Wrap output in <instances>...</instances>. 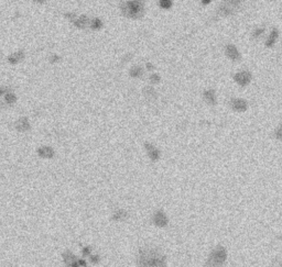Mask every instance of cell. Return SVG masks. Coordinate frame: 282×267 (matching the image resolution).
I'll return each mask as SVG.
<instances>
[{"label":"cell","mask_w":282,"mask_h":267,"mask_svg":"<svg viewBox=\"0 0 282 267\" xmlns=\"http://www.w3.org/2000/svg\"><path fill=\"white\" fill-rule=\"evenodd\" d=\"M138 267H167V258L156 247H142L137 255Z\"/></svg>","instance_id":"1"},{"label":"cell","mask_w":282,"mask_h":267,"mask_svg":"<svg viewBox=\"0 0 282 267\" xmlns=\"http://www.w3.org/2000/svg\"><path fill=\"white\" fill-rule=\"evenodd\" d=\"M226 260H227V251L225 247L218 245L209 254L206 260V267H221Z\"/></svg>","instance_id":"2"},{"label":"cell","mask_w":282,"mask_h":267,"mask_svg":"<svg viewBox=\"0 0 282 267\" xmlns=\"http://www.w3.org/2000/svg\"><path fill=\"white\" fill-rule=\"evenodd\" d=\"M242 0H223L219 6L218 14L221 16H231L238 10Z\"/></svg>","instance_id":"3"},{"label":"cell","mask_w":282,"mask_h":267,"mask_svg":"<svg viewBox=\"0 0 282 267\" xmlns=\"http://www.w3.org/2000/svg\"><path fill=\"white\" fill-rule=\"evenodd\" d=\"M234 79L238 85H240V86L244 87V86H247L250 83V80H251V74L246 71H239L237 74H235Z\"/></svg>","instance_id":"4"},{"label":"cell","mask_w":282,"mask_h":267,"mask_svg":"<svg viewBox=\"0 0 282 267\" xmlns=\"http://www.w3.org/2000/svg\"><path fill=\"white\" fill-rule=\"evenodd\" d=\"M152 220H153V223L156 224V227H160V228L165 227L168 224V222H169V219H168L167 214H165L163 211H161V210L156 211V212L153 214Z\"/></svg>","instance_id":"5"},{"label":"cell","mask_w":282,"mask_h":267,"mask_svg":"<svg viewBox=\"0 0 282 267\" xmlns=\"http://www.w3.org/2000/svg\"><path fill=\"white\" fill-rule=\"evenodd\" d=\"M230 107L233 110L238 112H244L248 108V103L246 100L240 98H233L230 100Z\"/></svg>","instance_id":"6"},{"label":"cell","mask_w":282,"mask_h":267,"mask_svg":"<svg viewBox=\"0 0 282 267\" xmlns=\"http://www.w3.org/2000/svg\"><path fill=\"white\" fill-rule=\"evenodd\" d=\"M63 257H64V262L67 267H81L78 260H76V257L74 256V254L72 253V252L64 253L63 254Z\"/></svg>","instance_id":"7"},{"label":"cell","mask_w":282,"mask_h":267,"mask_svg":"<svg viewBox=\"0 0 282 267\" xmlns=\"http://www.w3.org/2000/svg\"><path fill=\"white\" fill-rule=\"evenodd\" d=\"M225 52H226L227 57L230 58L231 61H238L240 58V54H239L237 48L235 45H233V44H228L227 46H226Z\"/></svg>","instance_id":"8"},{"label":"cell","mask_w":282,"mask_h":267,"mask_svg":"<svg viewBox=\"0 0 282 267\" xmlns=\"http://www.w3.org/2000/svg\"><path fill=\"white\" fill-rule=\"evenodd\" d=\"M203 97H204L205 101L207 102L208 105L214 106L215 103H216V95H215V91L213 89L205 90L204 94H203Z\"/></svg>","instance_id":"9"},{"label":"cell","mask_w":282,"mask_h":267,"mask_svg":"<svg viewBox=\"0 0 282 267\" xmlns=\"http://www.w3.org/2000/svg\"><path fill=\"white\" fill-rule=\"evenodd\" d=\"M278 36H279L278 30H277V29H272L271 33L269 34L268 39H267V41H266V46H267V48H272V46L275 45Z\"/></svg>","instance_id":"10"},{"label":"cell","mask_w":282,"mask_h":267,"mask_svg":"<svg viewBox=\"0 0 282 267\" xmlns=\"http://www.w3.org/2000/svg\"><path fill=\"white\" fill-rule=\"evenodd\" d=\"M127 216H128V212H127L126 210L119 209V210H117L114 214H112V220H115V221H117V222H120V221L126 220Z\"/></svg>","instance_id":"11"},{"label":"cell","mask_w":282,"mask_h":267,"mask_svg":"<svg viewBox=\"0 0 282 267\" xmlns=\"http://www.w3.org/2000/svg\"><path fill=\"white\" fill-rule=\"evenodd\" d=\"M146 147H147V151H148V154H149V156H150V158L152 159V161H156V159L159 158L160 152L156 149V147H154V146L147 144Z\"/></svg>","instance_id":"12"},{"label":"cell","mask_w":282,"mask_h":267,"mask_svg":"<svg viewBox=\"0 0 282 267\" xmlns=\"http://www.w3.org/2000/svg\"><path fill=\"white\" fill-rule=\"evenodd\" d=\"M39 153H40V155L43 156V157H52V155H53V151H52L51 149H49V147H42V149L39 151Z\"/></svg>","instance_id":"13"},{"label":"cell","mask_w":282,"mask_h":267,"mask_svg":"<svg viewBox=\"0 0 282 267\" xmlns=\"http://www.w3.org/2000/svg\"><path fill=\"white\" fill-rule=\"evenodd\" d=\"M263 32H265V29H263V28H258V29H256V30L252 32V37H254V39H257V37L260 36Z\"/></svg>","instance_id":"14"},{"label":"cell","mask_w":282,"mask_h":267,"mask_svg":"<svg viewBox=\"0 0 282 267\" xmlns=\"http://www.w3.org/2000/svg\"><path fill=\"white\" fill-rule=\"evenodd\" d=\"M160 4H161V7H162V8H164V9H168V8L171 7L172 1H171V0H161V1H160Z\"/></svg>","instance_id":"15"},{"label":"cell","mask_w":282,"mask_h":267,"mask_svg":"<svg viewBox=\"0 0 282 267\" xmlns=\"http://www.w3.org/2000/svg\"><path fill=\"white\" fill-rule=\"evenodd\" d=\"M275 135L278 140H282V124L279 126L275 132Z\"/></svg>","instance_id":"16"},{"label":"cell","mask_w":282,"mask_h":267,"mask_svg":"<svg viewBox=\"0 0 282 267\" xmlns=\"http://www.w3.org/2000/svg\"><path fill=\"white\" fill-rule=\"evenodd\" d=\"M83 254H84V255H88V254H91V251H89L88 247H85V248L83 250Z\"/></svg>","instance_id":"17"},{"label":"cell","mask_w":282,"mask_h":267,"mask_svg":"<svg viewBox=\"0 0 282 267\" xmlns=\"http://www.w3.org/2000/svg\"><path fill=\"white\" fill-rule=\"evenodd\" d=\"M212 0H202V4H208L209 2H211Z\"/></svg>","instance_id":"18"},{"label":"cell","mask_w":282,"mask_h":267,"mask_svg":"<svg viewBox=\"0 0 282 267\" xmlns=\"http://www.w3.org/2000/svg\"><path fill=\"white\" fill-rule=\"evenodd\" d=\"M98 262V256H92V262Z\"/></svg>","instance_id":"19"},{"label":"cell","mask_w":282,"mask_h":267,"mask_svg":"<svg viewBox=\"0 0 282 267\" xmlns=\"http://www.w3.org/2000/svg\"><path fill=\"white\" fill-rule=\"evenodd\" d=\"M281 267H282V264H281Z\"/></svg>","instance_id":"20"}]
</instances>
